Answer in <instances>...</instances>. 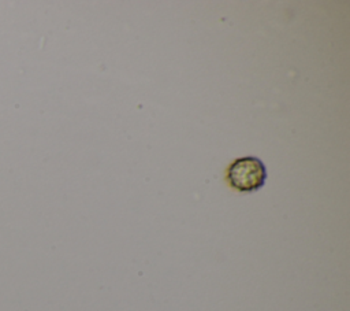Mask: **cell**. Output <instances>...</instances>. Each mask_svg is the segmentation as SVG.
Here are the masks:
<instances>
[{"instance_id": "obj_1", "label": "cell", "mask_w": 350, "mask_h": 311, "mask_svg": "<svg viewBox=\"0 0 350 311\" xmlns=\"http://www.w3.org/2000/svg\"><path fill=\"white\" fill-rule=\"evenodd\" d=\"M267 169L264 163L254 156L235 159L227 169V181L231 188L239 192H252L264 185Z\"/></svg>"}]
</instances>
